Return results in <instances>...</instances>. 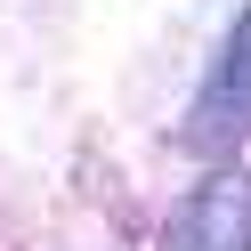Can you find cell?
Returning <instances> with one entry per match:
<instances>
[{
  "label": "cell",
  "mask_w": 251,
  "mask_h": 251,
  "mask_svg": "<svg viewBox=\"0 0 251 251\" xmlns=\"http://www.w3.org/2000/svg\"><path fill=\"white\" fill-rule=\"evenodd\" d=\"M243 138H251V0H243V17L227 25V41H219L202 89L186 98V122L170 130V146L219 170V162L243 154Z\"/></svg>",
  "instance_id": "6da1fadb"
},
{
  "label": "cell",
  "mask_w": 251,
  "mask_h": 251,
  "mask_svg": "<svg viewBox=\"0 0 251 251\" xmlns=\"http://www.w3.org/2000/svg\"><path fill=\"white\" fill-rule=\"evenodd\" d=\"M162 251H251V170L219 162L162 219Z\"/></svg>",
  "instance_id": "7a4b0ae2"
}]
</instances>
